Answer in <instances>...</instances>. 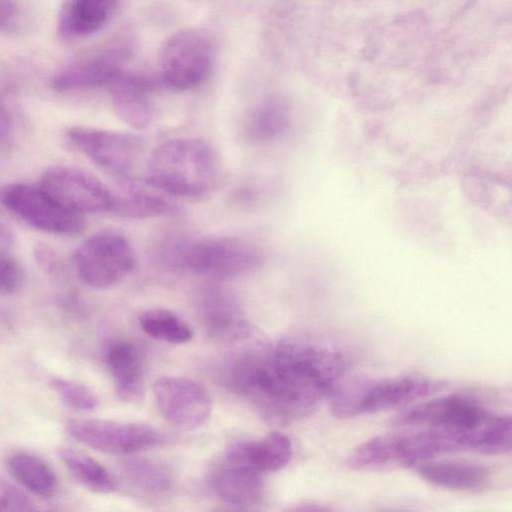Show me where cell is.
I'll list each match as a JSON object with an SVG mask.
<instances>
[{
	"instance_id": "obj_1",
	"label": "cell",
	"mask_w": 512,
	"mask_h": 512,
	"mask_svg": "<svg viewBox=\"0 0 512 512\" xmlns=\"http://www.w3.org/2000/svg\"><path fill=\"white\" fill-rule=\"evenodd\" d=\"M348 366L346 353L333 344L289 338L263 358L240 363L234 381L267 418L289 423L311 414Z\"/></svg>"
},
{
	"instance_id": "obj_2",
	"label": "cell",
	"mask_w": 512,
	"mask_h": 512,
	"mask_svg": "<svg viewBox=\"0 0 512 512\" xmlns=\"http://www.w3.org/2000/svg\"><path fill=\"white\" fill-rule=\"evenodd\" d=\"M221 164L212 145L199 138L163 142L151 153L145 181L166 195L197 198L212 191L220 180Z\"/></svg>"
},
{
	"instance_id": "obj_3",
	"label": "cell",
	"mask_w": 512,
	"mask_h": 512,
	"mask_svg": "<svg viewBox=\"0 0 512 512\" xmlns=\"http://www.w3.org/2000/svg\"><path fill=\"white\" fill-rule=\"evenodd\" d=\"M445 386L441 380L420 375L340 381L331 393V411L339 418L377 413L425 398Z\"/></svg>"
},
{
	"instance_id": "obj_4",
	"label": "cell",
	"mask_w": 512,
	"mask_h": 512,
	"mask_svg": "<svg viewBox=\"0 0 512 512\" xmlns=\"http://www.w3.org/2000/svg\"><path fill=\"white\" fill-rule=\"evenodd\" d=\"M170 261L195 274L225 280L257 270L263 256L246 240L221 236L183 243L173 249Z\"/></svg>"
},
{
	"instance_id": "obj_5",
	"label": "cell",
	"mask_w": 512,
	"mask_h": 512,
	"mask_svg": "<svg viewBox=\"0 0 512 512\" xmlns=\"http://www.w3.org/2000/svg\"><path fill=\"white\" fill-rule=\"evenodd\" d=\"M73 258L79 277L95 289L116 286L136 267L130 242L115 230H103L91 235L78 246Z\"/></svg>"
},
{
	"instance_id": "obj_6",
	"label": "cell",
	"mask_w": 512,
	"mask_h": 512,
	"mask_svg": "<svg viewBox=\"0 0 512 512\" xmlns=\"http://www.w3.org/2000/svg\"><path fill=\"white\" fill-rule=\"evenodd\" d=\"M213 47L210 38L196 29H185L171 35L160 54L161 80L175 91L192 89L210 73Z\"/></svg>"
},
{
	"instance_id": "obj_7",
	"label": "cell",
	"mask_w": 512,
	"mask_h": 512,
	"mask_svg": "<svg viewBox=\"0 0 512 512\" xmlns=\"http://www.w3.org/2000/svg\"><path fill=\"white\" fill-rule=\"evenodd\" d=\"M0 203L29 225L46 232L73 236L86 227L84 215L66 209L40 186L7 184L0 188Z\"/></svg>"
},
{
	"instance_id": "obj_8",
	"label": "cell",
	"mask_w": 512,
	"mask_h": 512,
	"mask_svg": "<svg viewBox=\"0 0 512 512\" xmlns=\"http://www.w3.org/2000/svg\"><path fill=\"white\" fill-rule=\"evenodd\" d=\"M39 186L60 205L81 215L105 213L114 207V194L79 168L52 166L43 173Z\"/></svg>"
},
{
	"instance_id": "obj_9",
	"label": "cell",
	"mask_w": 512,
	"mask_h": 512,
	"mask_svg": "<svg viewBox=\"0 0 512 512\" xmlns=\"http://www.w3.org/2000/svg\"><path fill=\"white\" fill-rule=\"evenodd\" d=\"M67 433L79 443L113 455L134 454L158 445L160 434L151 426L103 419H73Z\"/></svg>"
},
{
	"instance_id": "obj_10",
	"label": "cell",
	"mask_w": 512,
	"mask_h": 512,
	"mask_svg": "<svg viewBox=\"0 0 512 512\" xmlns=\"http://www.w3.org/2000/svg\"><path fill=\"white\" fill-rule=\"evenodd\" d=\"M159 412L171 425L194 430L203 426L212 411L208 390L199 382L185 377H161L153 385Z\"/></svg>"
},
{
	"instance_id": "obj_11",
	"label": "cell",
	"mask_w": 512,
	"mask_h": 512,
	"mask_svg": "<svg viewBox=\"0 0 512 512\" xmlns=\"http://www.w3.org/2000/svg\"><path fill=\"white\" fill-rule=\"evenodd\" d=\"M67 134L87 157L121 178L128 177L142 148L137 136L113 130L73 126Z\"/></svg>"
},
{
	"instance_id": "obj_12",
	"label": "cell",
	"mask_w": 512,
	"mask_h": 512,
	"mask_svg": "<svg viewBox=\"0 0 512 512\" xmlns=\"http://www.w3.org/2000/svg\"><path fill=\"white\" fill-rule=\"evenodd\" d=\"M491 413L468 396L450 394L422 402L391 419L394 426H425L469 429L483 422Z\"/></svg>"
},
{
	"instance_id": "obj_13",
	"label": "cell",
	"mask_w": 512,
	"mask_h": 512,
	"mask_svg": "<svg viewBox=\"0 0 512 512\" xmlns=\"http://www.w3.org/2000/svg\"><path fill=\"white\" fill-rule=\"evenodd\" d=\"M417 474L431 485L453 491L484 488L492 472L484 464L466 460H428L414 466Z\"/></svg>"
},
{
	"instance_id": "obj_14",
	"label": "cell",
	"mask_w": 512,
	"mask_h": 512,
	"mask_svg": "<svg viewBox=\"0 0 512 512\" xmlns=\"http://www.w3.org/2000/svg\"><path fill=\"white\" fill-rule=\"evenodd\" d=\"M291 457V441L278 431L267 434L258 442H235L226 451V460L231 465L248 466L261 473L281 470Z\"/></svg>"
},
{
	"instance_id": "obj_15",
	"label": "cell",
	"mask_w": 512,
	"mask_h": 512,
	"mask_svg": "<svg viewBox=\"0 0 512 512\" xmlns=\"http://www.w3.org/2000/svg\"><path fill=\"white\" fill-rule=\"evenodd\" d=\"M117 397L128 404H138L145 394L143 364L138 349L130 342L118 340L106 352Z\"/></svg>"
},
{
	"instance_id": "obj_16",
	"label": "cell",
	"mask_w": 512,
	"mask_h": 512,
	"mask_svg": "<svg viewBox=\"0 0 512 512\" xmlns=\"http://www.w3.org/2000/svg\"><path fill=\"white\" fill-rule=\"evenodd\" d=\"M122 73L117 56H94L62 67L53 76L52 87L59 92H70L109 86Z\"/></svg>"
},
{
	"instance_id": "obj_17",
	"label": "cell",
	"mask_w": 512,
	"mask_h": 512,
	"mask_svg": "<svg viewBox=\"0 0 512 512\" xmlns=\"http://www.w3.org/2000/svg\"><path fill=\"white\" fill-rule=\"evenodd\" d=\"M109 87L117 116L135 130L146 129L153 118L148 97L149 84L141 78L122 73Z\"/></svg>"
},
{
	"instance_id": "obj_18",
	"label": "cell",
	"mask_w": 512,
	"mask_h": 512,
	"mask_svg": "<svg viewBox=\"0 0 512 512\" xmlns=\"http://www.w3.org/2000/svg\"><path fill=\"white\" fill-rule=\"evenodd\" d=\"M116 0H66L58 18L59 33L66 38L89 36L113 16Z\"/></svg>"
},
{
	"instance_id": "obj_19",
	"label": "cell",
	"mask_w": 512,
	"mask_h": 512,
	"mask_svg": "<svg viewBox=\"0 0 512 512\" xmlns=\"http://www.w3.org/2000/svg\"><path fill=\"white\" fill-rule=\"evenodd\" d=\"M121 192L114 194L113 210L127 219H146L179 213V208L166 197L137 187L128 177L121 178Z\"/></svg>"
},
{
	"instance_id": "obj_20",
	"label": "cell",
	"mask_w": 512,
	"mask_h": 512,
	"mask_svg": "<svg viewBox=\"0 0 512 512\" xmlns=\"http://www.w3.org/2000/svg\"><path fill=\"white\" fill-rule=\"evenodd\" d=\"M215 489L225 502L243 508L260 503L264 492L261 472L231 464L217 476Z\"/></svg>"
},
{
	"instance_id": "obj_21",
	"label": "cell",
	"mask_w": 512,
	"mask_h": 512,
	"mask_svg": "<svg viewBox=\"0 0 512 512\" xmlns=\"http://www.w3.org/2000/svg\"><path fill=\"white\" fill-rule=\"evenodd\" d=\"M11 475L26 489L41 497H51L57 488V479L50 466L41 458L16 452L6 462Z\"/></svg>"
},
{
	"instance_id": "obj_22",
	"label": "cell",
	"mask_w": 512,
	"mask_h": 512,
	"mask_svg": "<svg viewBox=\"0 0 512 512\" xmlns=\"http://www.w3.org/2000/svg\"><path fill=\"white\" fill-rule=\"evenodd\" d=\"M289 120L285 102L276 96L263 100L250 114L245 124V135L256 143L277 138L285 131Z\"/></svg>"
},
{
	"instance_id": "obj_23",
	"label": "cell",
	"mask_w": 512,
	"mask_h": 512,
	"mask_svg": "<svg viewBox=\"0 0 512 512\" xmlns=\"http://www.w3.org/2000/svg\"><path fill=\"white\" fill-rule=\"evenodd\" d=\"M58 456L72 477L87 489L105 494L115 490L109 471L87 454L64 447L58 450Z\"/></svg>"
},
{
	"instance_id": "obj_24",
	"label": "cell",
	"mask_w": 512,
	"mask_h": 512,
	"mask_svg": "<svg viewBox=\"0 0 512 512\" xmlns=\"http://www.w3.org/2000/svg\"><path fill=\"white\" fill-rule=\"evenodd\" d=\"M141 329L150 337L170 344L189 342L194 332L178 314L164 308H152L139 315Z\"/></svg>"
},
{
	"instance_id": "obj_25",
	"label": "cell",
	"mask_w": 512,
	"mask_h": 512,
	"mask_svg": "<svg viewBox=\"0 0 512 512\" xmlns=\"http://www.w3.org/2000/svg\"><path fill=\"white\" fill-rule=\"evenodd\" d=\"M126 474L137 487L149 492H161L170 487L168 473L156 463L133 459L126 463Z\"/></svg>"
},
{
	"instance_id": "obj_26",
	"label": "cell",
	"mask_w": 512,
	"mask_h": 512,
	"mask_svg": "<svg viewBox=\"0 0 512 512\" xmlns=\"http://www.w3.org/2000/svg\"><path fill=\"white\" fill-rule=\"evenodd\" d=\"M50 386L64 404L75 410L92 411L99 404L97 395L78 382L55 377Z\"/></svg>"
},
{
	"instance_id": "obj_27",
	"label": "cell",
	"mask_w": 512,
	"mask_h": 512,
	"mask_svg": "<svg viewBox=\"0 0 512 512\" xmlns=\"http://www.w3.org/2000/svg\"><path fill=\"white\" fill-rule=\"evenodd\" d=\"M37 509L33 500L23 491L0 478V512H26Z\"/></svg>"
},
{
	"instance_id": "obj_28",
	"label": "cell",
	"mask_w": 512,
	"mask_h": 512,
	"mask_svg": "<svg viewBox=\"0 0 512 512\" xmlns=\"http://www.w3.org/2000/svg\"><path fill=\"white\" fill-rule=\"evenodd\" d=\"M24 274L18 262L0 250V293L13 294L23 284Z\"/></svg>"
},
{
	"instance_id": "obj_29",
	"label": "cell",
	"mask_w": 512,
	"mask_h": 512,
	"mask_svg": "<svg viewBox=\"0 0 512 512\" xmlns=\"http://www.w3.org/2000/svg\"><path fill=\"white\" fill-rule=\"evenodd\" d=\"M35 257L38 264L46 271H53L57 265V258L54 251L45 245H39L35 249Z\"/></svg>"
},
{
	"instance_id": "obj_30",
	"label": "cell",
	"mask_w": 512,
	"mask_h": 512,
	"mask_svg": "<svg viewBox=\"0 0 512 512\" xmlns=\"http://www.w3.org/2000/svg\"><path fill=\"white\" fill-rule=\"evenodd\" d=\"M18 13V6L15 0H0V30L8 27Z\"/></svg>"
},
{
	"instance_id": "obj_31",
	"label": "cell",
	"mask_w": 512,
	"mask_h": 512,
	"mask_svg": "<svg viewBox=\"0 0 512 512\" xmlns=\"http://www.w3.org/2000/svg\"><path fill=\"white\" fill-rule=\"evenodd\" d=\"M12 122L6 106L0 101V147L10 138Z\"/></svg>"
},
{
	"instance_id": "obj_32",
	"label": "cell",
	"mask_w": 512,
	"mask_h": 512,
	"mask_svg": "<svg viewBox=\"0 0 512 512\" xmlns=\"http://www.w3.org/2000/svg\"><path fill=\"white\" fill-rule=\"evenodd\" d=\"M13 240V233L11 229L0 219V243L4 245H11Z\"/></svg>"
}]
</instances>
